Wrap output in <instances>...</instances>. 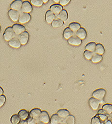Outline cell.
<instances>
[{
  "label": "cell",
  "mask_w": 112,
  "mask_h": 124,
  "mask_svg": "<svg viewBox=\"0 0 112 124\" xmlns=\"http://www.w3.org/2000/svg\"><path fill=\"white\" fill-rule=\"evenodd\" d=\"M109 116H110V117H111L112 118V112L111 113H110V115H109Z\"/></svg>",
  "instance_id": "cell-44"
},
{
  "label": "cell",
  "mask_w": 112,
  "mask_h": 124,
  "mask_svg": "<svg viewBox=\"0 0 112 124\" xmlns=\"http://www.w3.org/2000/svg\"><path fill=\"white\" fill-rule=\"evenodd\" d=\"M23 2L22 1V0H15L10 4L11 9L17 11L21 10L22 5H23Z\"/></svg>",
  "instance_id": "cell-10"
},
{
  "label": "cell",
  "mask_w": 112,
  "mask_h": 124,
  "mask_svg": "<svg viewBox=\"0 0 112 124\" xmlns=\"http://www.w3.org/2000/svg\"><path fill=\"white\" fill-rule=\"evenodd\" d=\"M81 27L80 24H79L78 23H76V22H73V23H71L70 24V25H69V28H70L74 33H76Z\"/></svg>",
  "instance_id": "cell-23"
},
{
  "label": "cell",
  "mask_w": 112,
  "mask_h": 124,
  "mask_svg": "<svg viewBox=\"0 0 112 124\" xmlns=\"http://www.w3.org/2000/svg\"><path fill=\"white\" fill-rule=\"evenodd\" d=\"M102 59H103V56L101 54H98V53H93V55L92 56L91 61H92V62L93 63H98L100 61H101Z\"/></svg>",
  "instance_id": "cell-26"
},
{
  "label": "cell",
  "mask_w": 112,
  "mask_h": 124,
  "mask_svg": "<svg viewBox=\"0 0 112 124\" xmlns=\"http://www.w3.org/2000/svg\"><path fill=\"white\" fill-rule=\"evenodd\" d=\"M53 1L55 2H56V3H58V2H59L60 0H53Z\"/></svg>",
  "instance_id": "cell-42"
},
{
  "label": "cell",
  "mask_w": 112,
  "mask_h": 124,
  "mask_svg": "<svg viewBox=\"0 0 112 124\" xmlns=\"http://www.w3.org/2000/svg\"><path fill=\"white\" fill-rule=\"evenodd\" d=\"M105 95V90L103 88H99L93 92L92 96L99 101H103Z\"/></svg>",
  "instance_id": "cell-2"
},
{
  "label": "cell",
  "mask_w": 112,
  "mask_h": 124,
  "mask_svg": "<svg viewBox=\"0 0 112 124\" xmlns=\"http://www.w3.org/2000/svg\"><path fill=\"white\" fill-rule=\"evenodd\" d=\"M95 52L96 53H98V54H101V55L104 54V52H105V49H104V47L103 46V44L100 43L96 44V46L95 51Z\"/></svg>",
  "instance_id": "cell-24"
},
{
  "label": "cell",
  "mask_w": 112,
  "mask_h": 124,
  "mask_svg": "<svg viewBox=\"0 0 112 124\" xmlns=\"http://www.w3.org/2000/svg\"><path fill=\"white\" fill-rule=\"evenodd\" d=\"M41 110L39 108H34L30 111L29 113V116H31L32 117L34 118L35 119L39 121V117L40 116V114L41 113Z\"/></svg>",
  "instance_id": "cell-14"
},
{
  "label": "cell",
  "mask_w": 112,
  "mask_h": 124,
  "mask_svg": "<svg viewBox=\"0 0 112 124\" xmlns=\"http://www.w3.org/2000/svg\"><path fill=\"white\" fill-rule=\"evenodd\" d=\"M32 6L31 3L29 2V1H24L23 2V5L21 7V11L22 12H25V13H30L32 11Z\"/></svg>",
  "instance_id": "cell-9"
},
{
  "label": "cell",
  "mask_w": 112,
  "mask_h": 124,
  "mask_svg": "<svg viewBox=\"0 0 112 124\" xmlns=\"http://www.w3.org/2000/svg\"><path fill=\"white\" fill-rule=\"evenodd\" d=\"M91 124H102L100 119L97 116L92 117V121H91Z\"/></svg>",
  "instance_id": "cell-33"
},
{
  "label": "cell",
  "mask_w": 112,
  "mask_h": 124,
  "mask_svg": "<svg viewBox=\"0 0 112 124\" xmlns=\"http://www.w3.org/2000/svg\"><path fill=\"white\" fill-rule=\"evenodd\" d=\"M30 3L35 6L40 7L43 4V1L42 0H30Z\"/></svg>",
  "instance_id": "cell-32"
},
{
  "label": "cell",
  "mask_w": 112,
  "mask_h": 124,
  "mask_svg": "<svg viewBox=\"0 0 112 124\" xmlns=\"http://www.w3.org/2000/svg\"><path fill=\"white\" fill-rule=\"evenodd\" d=\"M0 30H1V26H0Z\"/></svg>",
  "instance_id": "cell-45"
},
{
  "label": "cell",
  "mask_w": 112,
  "mask_h": 124,
  "mask_svg": "<svg viewBox=\"0 0 112 124\" xmlns=\"http://www.w3.org/2000/svg\"><path fill=\"white\" fill-rule=\"evenodd\" d=\"M68 42L69 44L72 45V46H78L82 44V39L78 37L76 35H74L73 36H72L70 38L68 39Z\"/></svg>",
  "instance_id": "cell-6"
},
{
  "label": "cell",
  "mask_w": 112,
  "mask_h": 124,
  "mask_svg": "<svg viewBox=\"0 0 112 124\" xmlns=\"http://www.w3.org/2000/svg\"><path fill=\"white\" fill-rule=\"evenodd\" d=\"M36 124H44V122H41V121H38V122H37V123H36Z\"/></svg>",
  "instance_id": "cell-39"
},
{
  "label": "cell",
  "mask_w": 112,
  "mask_h": 124,
  "mask_svg": "<svg viewBox=\"0 0 112 124\" xmlns=\"http://www.w3.org/2000/svg\"><path fill=\"white\" fill-rule=\"evenodd\" d=\"M30 19H31V15L29 13L21 12L19 15L18 21L20 24H25V23H28Z\"/></svg>",
  "instance_id": "cell-3"
},
{
  "label": "cell",
  "mask_w": 112,
  "mask_h": 124,
  "mask_svg": "<svg viewBox=\"0 0 112 124\" xmlns=\"http://www.w3.org/2000/svg\"><path fill=\"white\" fill-rule=\"evenodd\" d=\"M18 115L19 116L21 120H22V121H25V120H27V119L29 117V113L27 110H21L20 111H19V113H18Z\"/></svg>",
  "instance_id": "cell-20"
},
{
  "label": "cell",
  "mask_w": 112,
  "mask_h": 124,
  "mask_svg": "<svg viewBox=\"0 0 112 124\" xmlns=\"http://www.w3.org/2000/svg\"><path fill=\"white\" fill-rule=\"evenodd\" d=\"M109 116V115H106V114H98V115H97V116H98L99 118V119H100L102 124L104 123L105 121L107 120Z\"/></svg>",
  "instance_id": "cell-30"
},
{
  "label": "cell",
  "mask_w": 112,
  "mask_h": 124,
  "mask_svg": "<svg viewBox=\"0 0 112 124\" xmlns=\"http://www.w3.org/2000/svg\"><path fill=\"white\" fill-rule=\"evenodd\" d=\"M38 121L35 119L33 118V117H32L30 116L27 119V124H36Z\"/></svg>",
  "instance_id": "cell-34"
},
{
  "label": "cell",
  "mask_w": 112,
  "mask_h": 124,
  "mask_svg": "<svg viewBox=\"0 0 112 124\" xmlns=\"http://www.w3.org/2000/svg\"><path fill=\"white\" fill-rule=\"evenodd\" d=\"M75 34V33L71 30L69 27H67L64 29L63 31V36L65 39H69V38L73 36Z\"/></svg>",
  "instance_id": "cell-17"
},
{
  "label": "cell",
  "mask_w": 112,
  "mask_h": 124,
  "mask_svg": "<svg viewBox=\"0 0 112 124\" xmlns=\"http://www.w3.org/2000/svg\"><path fill=\"white\" fill-rule=\"evenodd\" d=\"M70 1L71 0H60L59 3L61 6H65V5L68 4L70 2Z\"/></svg>",
  "instance_id": "cell-36"
},
{
  "label": "cell",
  "mask_w": 112,
  "mask_h": 124,
  "mask_svg": "<svg viewBox=\"0 0 112 124\" xmlns=\"http://www.w3.org/2000/svg\"><path fill=\"white\" fill-rule=\"evenodd\" d=\"M58 18L63 21H65L68 18V13L66 10L63 9L60 13L58 15Z\"/></svg>",
  "instance_id": "cell-22"
},
{
  "label": "cell",
  "mask_w": 112,
  "mask_h": 124,
  "mask_svg": "<svg viewBox=\"0 0 112 124\" xmlns=\"http://www.w3.org/2000/svg\"><path fill=\"white\" fill-rule=\"evenodd\" d=\"M13 29V31H14L15 33L17 35H20L23 32L25 31V27L23 26L22 24H13V26L12 27Z\"/></svg>",
  "instance_id": "cell-8"
},
{
  "label": "cell",
  "mask_w": 112,
  "mask_h": 124,
  "mask_svg": "<svg viewBox=\"0 0 112 124\" xmlns=\"http://www.w3.org/2000/svg\"><path fill=\"white\" fill-rule=\"evenodd\" d=\"M101 101H99L98 99L92 97V98H90L89 101H88V103H89V105L90 106V107L93 110H96L99 108V105L101 104Z\"/></svg>",
  "instance_id": "cell-5"
},
{
  "label": "cell",
  "mask_w": 112,
  "mask_h": 124,
  "mask_svg": "<svg viewBox=\"0 0 112 124\" xmlns=\"http://www.w3.org/2000/svg\"><path fill=\"white\" fill-rule=\"evenodd\" d=\"M6 98L4 95H3V94L0 95V107L3 106V105L5 104V102H6Z\"/></svg>",
  "instance_id": "cell-35"
},
{
  "label": "cell",
  "mask_w": 112,
  "mask_h": 124,
  "mask_svg": "<svg viewBox=\"0 0 112 124\" xmlns=\"http://www.w3.org/2000/svg\"><path fill=\"white\" fill-rule=\"evenodd\" d=\"M8 45L10 47H13V48H18L21 47V44L20 41H19V39L18 38L14 37L13 38H12V39L8 41Z\"/></svg>",
  "instance_id": "cell-12"
},
{
  "label": "cell",
  "mask_w": 112,
  "mask_h": 124,
  "mask_svg": "<svg viewBox=\"0 0 112 124\" xmlns=\"http://www.w3.org/2000/svg\"><path fill=\"white\" fill-rule=\"evenodd\" d=\"M39 121H41L46 124H48L50 121V117L48 113L46 111H41L40 117H39Z\"/></svg>",
  "instance_id": "cell-11"
},
{
  "label": "cell",
  "mask_w": 112,
  "mask_h": 124,
  "mask_svg": "<svg viewBox=\"0 0 112 124\" xmlns=\"http://www.w3.org/2000/svg\"><path fill=\"white\" fill-rule=\"evenodd\" d=\"M42 1H43V3H47L48 1V0H42Z\"/></svg>",
  "instance_id": "cell-41"
},
{
  "label": "cell",
  "mask_w": 112,
  "mask_h": 124,
  "mask_svg": "<svg viewBox=\"0 0 112 124\" xmlns=\"http://www.w3.org/2000/svg\"><path fill=\"white\" fill-rule=\"evenodd\" d=\"M64 121L66 124H75V117L72 115H69L64 119Z\"/></svg>",
  "instance_id": "cell-27"
},
{
  "label": "cell",
  "mask_w": 112,
  "mask_h": 124,
  "mask_svg": "<svg viewBox=\"0 0 112 124\" xmlns=\"http://www.w3.org/2000/svg\"><path fill=\"white\" fill-rule=\"evenodd\" d=\"M107 119L109 120V121H110V122H112V118L111 117H110V116H109V117H108V118H107Z\"/></svg>",
  "instance_id": "cell-40"
},
{
  "label": "cell",
  "mask_w": 112,
  "mask_h": 124,
  "mask_svg": "<svg viewBox=\"0 0 112 124\" xmlns=\"http://www.w3.org/2000/svg\"><path fill=\"white\" fill-rule=\"evenodd\" d=\"M103 109L108 115H110V113L112 112V105L109 104H105V105H103Z\"/></svg>",
  "instance_id": "cell-29"
},
{
  "label": "cell",
  "mask_w": 112,
  "mask_h": 124,
  "mask_svg": "<svg viewBox=\"0 0 112 124\" xmlns=\"http://www.w3.org/2000/svg\"><path fill=\"white\" fill-rule=\"evenodd\" d=\"M3 93H4L3 89H2V88L0 87V95H2V94H3Z\"/></svg>",
  "instance_id": "cell-38"
},
{
  "label": "cell",
  "mask_w": 112,
  "mask_h": 124,
  "mask_svg": "<svg viewBox=\"0 0 112 124\" xmlns=\"http://www.w3.org/2000/svg\"><path fill=\"white\" fill-rule=\"evenodd\" d=\"M61 120L62 119L57 114H54L52 115L50 121L51 124H58L61 122Z\"/></svg>",
  "instance_id": "cell-21"
},
{
  "label": "cell",
  "mask_w": 112,
  "mask_h": 124,
  "mask_svg": "<svg viewBox=\"0 0 112 124\" xmlns=\"http://www.w3.org/2000/svg\"><path fill=\"white\" fill-rule=\"evenodd\" d=\"M50 10L52 11L55 15H58L59 13L61 12V11L63 9V6L60 4H53L52 6H50Z\"/></svg>",
  "instance_id": "cell-15"
},
{
  "label": "cell",
  "mask_w": 112,
  "mask_h": 124,
  "mask_svg": "<svg viewBox=\"0 0 112 124\" xmlns=\"http://www.w3.org/2000/svg\"><path fill=\"white\" fill-rule=\"evenodd\" d=\"M18 38L19 39L21 45H25L28 42L29 39V34L27 31H25L18 35Z\"/></svg>",
  "instance_id": "cell-7"
},
{
  "label": "cell",
  "mask_w": 112,
  "mask_h": 124,
  "mask_svg": "<svg viewBox=\"0 0 112 124\" xmlns=\"http://www.w3.org/2000/svg\"><path fill=\"white\" fill-rule=\"evenodd\" d=\"M64 23L63 21H62L61 19H59L58 18H55V19L53 21L51 24H52V26L54 28H58L61 27L63 26L64 25Z\"/></svg>",
  "instance_id": "cell-19"
},
{
  "label": "cell",
  "mask_w": 112,
  "mask_h": 124,
  "mask_svg": "<svg viewBox=\"0 0 112 124\" xmlns=\"http://www.w3.org/2000/svg\"><path fill=\"white\" fill-rule=\"evenodd\" d=\"M58 124H65V122H60V123Z\"/></svg>",
  "instance_id": "cell-43"
},
{
  "label": "cell",
  "mask_w": 112,
  "mask_h": 124,
  "mask_svg": "<svg viewBox=\"0 0 112 124\" xmlns=\"http://www.w3.org/2000/svg\"><path fill=\"white\" fill-rule=\"evenodd\" d=\"M76 35L81 39H84L87 36V31L84 28L81 27L76 32Z\"/></svg>",
  "instance_id": "cell-16"
},
{
  "label": "cell",
  "mask_w": 112,
  "mask_h": 124,
  "mask_svg": "<svg viewBox=\"0 0 112 124\" xmlns=\"http://www.w3.org/2000/svg\"><path fill=\"white\" fill-rule=\"evenodd\" d=\"M93 55V52H90V51L88 50H85L84 52V56L85 58H86L88 60H91L92 56Z\"/></svg>",
  "instance_id": "cell-31"
},
{
  "label": "cell",
  "mask_w": 112,
  "mask_h": 124,
  "mask_svg": "<svg viewBox=\"0 0 112 124\" xmlns=\"http://www.w3.org/2000/svg\"><path fill=\"white\" fill-rule=\"evenodd\" d=\"M56 15L50 10L47 11L46 13V21L48 24H51L53 21L55 19Z\"/></svg>",
  "instance_id": "cell-13"
},
{
  "label": "cell",
  "mask_w": 112,
  "mask_h": 124,
  "mask_svg": "<svg viewBox=\"0 0 112 124\" xmlns=\"http://www.w3.org/2000/svg\"><path fill=\"white\" fill-rule=\"evenodd\" d=\"M103 124H112V122H110V121H109V120L107 119V121H105V122H104Z\"/></svg>",
  "instance_id": "cell-37"
},
{
  "label": "cell",
  "mask_w": 112,
  "mask_h": 124,
  "mask_svg": "<svg viewBox=\"0 0 112 124\" xmlns=\"http://www.w3.org/2000/svg\"><path fill=\"white\" fill-rule=\"evenodd\" d=\"M96 46V44L95 42H90L86 46V50L90 51V52H94L95 51Z\"/></svg>",
  "instance_id": "cell-25"
},
{
  "label": "cell",
  "mask_w": 112,
  "mask_h": 124,
  "mask_svg": "<svg viewBox=\"0 0 112 124\" xmlns=\"http://www.w3.org/2000/svg\"><path fill=\"white\" fill-rule=\"evenodd\" d=\"M56 114L62 119H65L68 116L70 115V113L66 109H61V110H58Z\"/></svg>",
  "instance_id": "cell-18"
},
{
  "label": "cell",
  "mask_w": 112,
  "mask_h": 124,
  "mask_svg": "<svg viewBox=\"0 0 112 124\" xmlns=\"http://www.w3.org/2000/svg\"><path fill=\"white\" fill-rule=\"evenodd\" d=\"M21 119L19 118V116L18 115H13L11 117L10 121L12 124H18L20 122Z\"/></svg>",
  "instance_id": "cell-28"
},
{
  "label": "cell",
  "mask_w": 112,
  "mask_h": 124,
  "mask_svg": "<svg viewBox=\"0 0 112 124\" xmlns=\"http://www.w3.org/2000/svg\"><path fill=\"white\" fill-rule=\"evenodd\" d=\"M16 34L15 33L14 31H13V29L12 27H8L7 29L5 30L4 33V38L6 41H9L10 40L12 39V38L15 36Z\"/></svg>",
  "instance_id": "cell-1"
},
{
  "label": "cell",
  "mask_w": 112,
  "mask_h": 124,
  "mask_svg": "<svg viewBox=\"0 0 112 124\" xmlns=\"http://www.w3.org/2000/svg\"><path fill=\"white\" fill-rule=\"evenodd\" d=\"M19 11L15 10L10 9L8 12V15L9 18L12 21L14 22H16L19 20Z\"/></svg>",
  "instance_id": "cell-4"
}]
</instances>
